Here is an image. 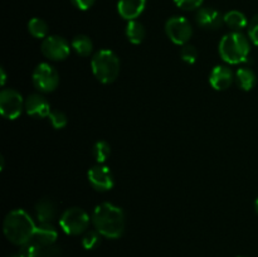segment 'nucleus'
I'll return each mask as SVG.
<instances>
[{
    "mask_svg": "<svg viewBox=\"0 0 258 257\" xmlns=\"http://www.w3.org/2000/svg\"><path fill=\"white\" fill-rule=\"evenodd\" d=\"M91 221L96 231L106 238H120L125 232L126 217L122 208L108 202L96 206Z\"/></svg>",
    "mask_w": 258,
    "mask_h": 257,
    "instance_id": "f257e3e1",
    "label": "nucleus"
},
{
    "mask_svg": "<svg viewBox=\"0 0 258 257\" xmlns=\"http://www.w3.org/2000/svg\"><path fill=\"white\" fill-rule=\"evenodd\" d=\"M37 226L32 217L24 209H14L5 216L3 231L5 237L13 244L22 247L34 234Z\"/></svg>",
    "mask_w": 258,
    "mask_h": 257,
    "instance_id": "f03ea898",
    "label": "nucleus"
},
{
    "mask_svg": "<svg viewBox=\"0 0 258 257\" xmlns=\"http://www.w3.org/2000/svg\"><path fill=\"white\" fill-rule=\"evenodd\" d=\"M218 52L222 59L228 65L246 62L251 52L249 39L241 32L228 33L219 42Z\"/></svg>",
    "mask_w": 258,
    "mask_h": 257,
    "instance_id": "7ed1b4c3",
    "label": "nucleus"
},
{
    "mask_svg": "<svg viewBox=\"0 0 258 257\" xmlns=\"http://www.w3.org/2000/svg\"><path fill=\"white\" fill-rule=\"evenodd\" d=\"M93 76L101 83H112L120 73V59L111 49H100L93 54L91 60Z\"/></svg>",
    "mask_w": 258,
    "mask_h": 257,
    "instance_id": "20e7f679",
    "label": "nucleus"
},
{
    "mask_svg": "<svg viewBox=\"0 0 258 257\" xmlns=\"http://www.w3.org/2000/svg\"><path fill=\"white\" fill-rule=\"evenodd\" d=\"M59 226L63 232L70 236H78L87 231L90 226V216L85 209L72 207L66 209L59 218Z\"/></svg>",
    "mask_w": 258,
    "mask_h": 257,
    "instance_id": "39448f33",
    "label": "nucleus"
},
{
    "mask_svg": "<svg viewBox=\"0 0 258 257\" xmlns=\"http://www.w3.org/2000/svg\"><path fill=\"white\" fill-rule=\"evenodd\" d=\"M33 85L38 91L43 93L53 92L59 85V75L57 70L49 63H39L34 68L32 75Z\"/></svg>",
    "mask_w": 258,
    "mask_h": 257,
    "instance_id": "423d86ee",
    "label": "nucleus"
},
{
    "mask_svg": "<svg viewBox=\"0 0 258 257\" xmlns=\"http://www.w3.org/2000/svg\"><path fill=\"white\" fill-rule=\"evenodd\" d=\"M165 33L173 43L178 45H185L193 35V28L186 18L176 15L166 20Z\"/></svg>",
    "mask_w": 258,
    "mask_h": 257,
    "instance_id": "0eeeda50",
    "label": "nucleus"
},
{
    "mask_svg": "<svg viewBox=\"0 0 258 257\" xmlns=\"http://www.w3.org/2000/svg\"><path fill=\"white\" fill-rule=\"evenodd\" d=\"M25 101L14 88H4L0 92V112L8 120H15L22 115Z\"/></svg>",
    "mask_w": 258,
    "mask_h": 257,
    "instance_id": "6e6552de",
    "label": "nucleus"
},
{
    "mask_svg": "<svg viewBox=\"0 0 258 257\" xmlns=\"http://www.w3.org/2000/svg\"><path fill=\"white\" fill-rule=\"evenodd\" d=\"M42 53L44 57L52 60H63L70 55L71 45L59 35H48L42 42Z\"/></svg>",
    "mask_w": 258,
    "mask_h": 257,
    "instance_id": "1a4fd4ad",
    "label": "nucleus"
},
{
    "mask_svg": "<svg viewBox=\"0 0 258 257\" xmlns=\"http://www.w3.org/2000/svg\"><path fill=\"white\" fill-rule=\"evenodd\" d=\"M88 181L98 191H107L113 186V175L107 166L102 164L92 166L87 173Z\"/></svg>",
    "mask_w": 258,
    "mask_h": 257,
    "instance_id": "9d476101",
    "label": "nucleus"
},
{
    "mask_svg": "<svg viewBox=\"0 0 258 257\" xmlns=\"http://www.w3.org/2000/svg\"><path fill=\"white\" fill-rule=\"evenodd\" d=\"M24 110L32 117H45L50 113V105L47 98L40 93H32L25 98Z\"/></svg>",
    "mask_w": 258,
    "mask_h": 257,
    "instance_id": "9b49d317",
    "label": "nucleus"
},
{
    "mask_svg": "<svg viewBox=\"0 0 258 257\" xmlns=\"http://www.w3.org/2000/svg\"><path fill=\"white\" fill-rule=\"evenodd\" d=\"M196 22L199 27L204 28V29H218L223 22V17L218 10L211 7H204L199 8L197 10L196 14Z\"/></svg>",
    "mask_w": 258,
    "mask_h": 257,
    "instance_id": "f8f14e48",
    "label": "nucleus"
},
{
    "mask_svg": "<svg viewBox=\"0 0 258 257\" xmlns=\"http://www.w3.org/2000/svg\"><path fill=\"white\" fill-rule=\"evenodd\" d=\"M233 81L234 73L227 66H216L209 75V83L217 91L227 90Z\"/></svg>",
    "mask_w": 258,
    "mask_h": 257,
    "instance_id": "ddd939ff",
    "label": "nucleus"
},
{
    "mask_svg": "<svg viewBox=\"0 0 258 257\" xmlns=\"http://www.w3.org/2000/svg\"><path fill=\"white\" fill-rule=\"evenodd\" d=\"M146 8V0H118L117 12L126 20H136Z\"/></svg>",
    "mask_w": 258,
    "mask_h": 257,
    "instance_id": "4468645a",
    "label": "nucleus"
},
{
    "mask_svg": "<svg viewBox=\"0 0 258 257\" xmlns=\"http://www.w3.org/2000/svg\"><path fill=\"white\" fill-rule=\"evenodd\" d=\"M35 217L39 224L52 223L57 216V206L50 198H43L35 204Z\"/></svg>",
    "mask_w": 258,
    "mask_h": 257,
    "instance_id": "2eb2a0df",
    "label": "nucleus"
},
{
    "mask_svg": "<svg viewBox=\"0 0 258 257\" xmlns=\"http://www.w3.org/2000/svg\"><path fill=\"white\" fill-rule=\"evenodd\" d=\"M234 81H236L237 86L243 91H249L254 87L257 82L256 73L248 67H241L237 70L236 75H234Z\"/></svg>",
    "mask_w": 258,
    "mask_h": 257,
    "instance_id": "dca6fc26",
    "label": "nucleus"
},
{
    "mask_svg": "<svg viewBox=\"0 0 258 257\" xmlns=\"http://www.w3.org/2000/svg\"><path fill=\"white\" fill-rule=\"evenodd\" d=\"M224 24L228 28H231L233 32H239L243 28L248 27V20L246 15L239 10H229L223 15Z\"/></svg>",
    "mask_w": 258,
    "mask_h": 257,
    "instance_id": "f3484780",
    "label": "nucleus"
},
{
    "mask_svg": "<svg viewBox=\"0 0 258 257\" xmlns=\"http://www.w3.org/2000/svg\"><path fill=\"white\" fill-rule=\"evenodd\" d=\"M125 33L128 42L133 43V44H140L146 37L145 27L138 20H128Z\"/></svg>",
    "mask_w": 258,
    "mask_h": 257,
    "instance_id": "a211bd4d",
    "label": "nucleus"
},
{
    "mask_svg": "<svg viewBox=\"0 0 258 257\" xmlns=\"http://www.w3.org/2000/svg\"><path fill=\"white\" fill-rule=\"evenodd\" d=\"M72 48L78 55L82 57H88L93 50V43L90 37L85 34H78L73 38Z\"/></svg>",
    "mask_w": 258,
    "mask_h": 257,
    "instance_id": "6ab92c4d",
    "label": "nucleus"
},
{
    "mask_svg": "<svg viewBox=\"0 0 258 257\" xmlns=\"http://www.w3.org/2000/svg\"><path fill=\"white\" fill-rule=\"evenodd\" d=\"M28 30L30 34L38 39H44L48 37V32H49V27H48L47 22L42 18H32L28 22Z\"/></svg>",
    "mask_w": 258,
    "mask_h": 257,
    "instance_id": "aec40b11",
    "label": "nucleus"
},
{
    "mask_svg": "<svg viewBox=\"0 0 258 257\" xmlns=\"http://www.w3.org/2000/svg\"><path fill=\"white\" fill-rule=\"evenodd\" d=\"M93 158L96 159L98 164H103L111 155V146L107 141L100 140L93 145L92 149Z\"/></svg>",
    "mask_w": 258,
    "mask_h": 257,
    "instance_id": "412c9836",
    "label": "nucleus"
},
{
    "mask_svg": "<svg viewBox=\"0 0 258 257\" xmlns=\"http://www.w3.org/2000/svg\"><path fill=\"white\" fill-rule=\"evenodd\" d=\"M101 244V233L98 231H87L82 237V246L86 249H95Z\"/></svg>",
    "mask_w": 258,
    "mask_h": 257,
    "instance_id": "4be33fe9",
    "label": "nucleus"
},
{
    "mask_svg": "<svg viewBox=\"0 0 258 257\" xmlns=\"http://www.w3.org/2000/svg\"><path fill=\"white\" fill-rule=\"evenodd\" d=\"M48 118H49L53 127L57 128V130H60V128L66 127V125H67V116H66L64 112H62L59 110L50 111Z\"/></svg>",
    "mask_w": 258,
    "mask_h": 257,
    "instance_id": "5701e85b",
    "label": "nucleus"
},
{
    "mask_svg": "<svg viewBox=\"0 0 258 257\" xmlns=\"http://www.w3.org/2000/svg\"><path fill=\"white\" fill-rule=\"evenodd\" d=\"M180 57L185 63H188V65H193V63H196L197 58H198V50H197V48L194 47V45H190V44L181 45Z\"/></svg>",
    "mask_w": 258,
    "mask_h": 257,
    "instance_id": "b1692460",
    "label": "nucleus"
},
{
    "mask_svg": "<svg viewBox=\"0 0 258 257\" xmlns=\"http://www.w3.org/2000/svg\"><path fill=\"white\" fill-rule=\"evenodd\" d=\"M174 3L181 10L190 12V10L199 9L202 7V4H203V0H174Z\"/></svg>",
    "mask_w": 258,
    "mask_h": 257,
    "instance_id": "393cba45",
    "label": "nucleus"
},
{
    "mask_svg": "<svg viewBox=\"0 0 258 257\" xmlns=\"http://www.w3.org/2000/svg\"><path fill=\"white\" fill-rule=\"evenodd\" d=\"M248 37L254 44L258 45V14L248 23Z\"/></svg>",
    "mask_w": 258,
    "mask_h": 257,
    "instance_id": "a878e982",
    "label": "nucleus"
},
{
    "mask_svg": "<svg viewBox=\"0 0 258 257\" xmlns=\"http://www.w3.org/2000/svg\"><path fill=\"white\" fill-rule=\"evenodd\" d=\"M71 2H72V4L75 5L77 9L88 10L90 8L93 7V4H95L96 0H71Z\"/></svg>",
    "mask_w": 258,
    "mask_h": 257,
    "instance_id": "bb28decb",
    "label": "nucleus"
},
{
    "mask_svg": "<svg viewBox=\"0 0 258 257\" xmlns=\"http://www.w3.org/2000/svg\"><path fill=\"white\" fill-rule=\"evenodd\" d=\"M0 72H2V86H4L5 85V80H7V75H5L4 68H2V70H0Z\"/></svg>",
    "mask_w": 258,
    "mask_h": 257,
    "instance_id": "cd10ccee",
    "label": "nucleus"
},
{
    "mask_svg": "<svg viewBox=\"0 0 258 257\" xmlns=\"http://www.w3.org/2000/svg\"><path fill=\"white\" fill-rule=\"evenodd\" d=\"M254 208H256V212H257V214H258V197H257V199H256V203H254Z\"/></svg>",
    "mask_w": 258,
    "mask_h": 257,
    "instance_id": "c85d7f7f",
    "label": "nucleus"
},
{
    "mask_svg": "<svg viewBox=\"0 0 258 257\" xmlns=\"http://www.w3.org/2000/svg\"><path fill=\"white\" fill-rule=\"evenodd\" d=\"M8 257H24L22 253H18V254H12V256H8Z\"/></svg>",
    "mask_w": 258,
    "mask_h": 257,
    "instance_id": "c756f323",
    "label": "nucleus"
},
{
    "mask_svg": "<svg viewBox=\"0 0 258 257\" xmlns=\"http://www.w3.org/2000/svg\"><path fill=\"white\" fill-rule=\"evenodd\" d=\"M238 257H247V256H238Z\"/></svg>",
    "mask_w": 258,
    "mask_h": 257,
    "instance_id": "7c9ffc66",
    "label": "nucleus"
}]
</instances>
